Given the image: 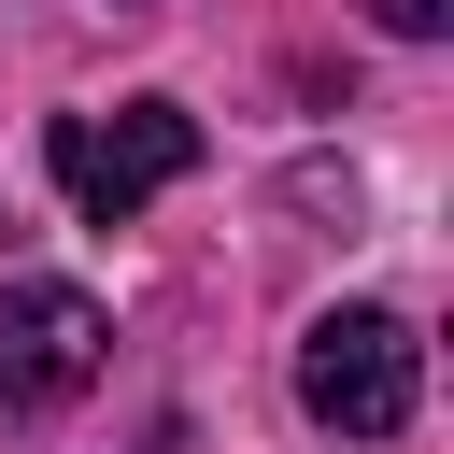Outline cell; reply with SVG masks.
<instances>
[{"mask_svg":"<svg viewBox=\"0 0 454 454\" xmlns=\"http://www.w3.org/2000/svg\"><path fill=\"white\" fill-rule=\"evenodd\" d=\"M43 170H57V199H71L85 227H128L142 199H170V184L199 170V114H184V99H114V114H57Z\"/></svg>","mask_w":454,"mask_h":454,"instance_id":"1","label":"cell"},{"mask_svg":"<svg viewBox=\"0 0 454 454\" xmlns=\"http://www.w3.org/2000/svg\"><path fill=\"white\" fill-rule=\"evenodd\" d=\"M369 14H383L397 43H440V28H454V0H369Z\"/></svg>","mask_w":454,"mask_h":454,"instance_id":"4","label":"cell"},{"mask_svg":"<svg viewBox=\"0 0 454 454\" xmlns=\"http://www.w3.org/2000/svg\"><path fill=\"white\" fill-rule=\"evenodd\" d=\"M411 397H426V340H411L383 298L312 312V340H298V411H312L326 440H397Z\"/></svg>","mask_w":454,"mask_h":454,"instance_id":"2","label":"cell"},{"mask_svg":"<svg viewBox=\"0 0 454 454\" xmlns=\"http://www.w3.org/2000/svg\"><path fill=\"white\" fill-rule=\"evenodd\" d=\"M99 355H114V326H99L85 284H0V426L71 411L99 383Z\"/></svg>","mask_w":454,"mask_h":454,"instance_id":"3","label":"cell"}]
</instances>
